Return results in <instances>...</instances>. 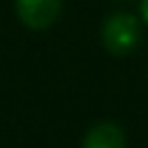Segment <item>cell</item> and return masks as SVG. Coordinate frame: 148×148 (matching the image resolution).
Returning <instances> with one entry per match:
<instances>
[{
  "instance_id": "6da1fadb",
  "label": "cell",
  "mask_w": 148,
  "mask_h": 148,
  "mask_svg": "<svg viewBox=\"0 0 148 148\" xmlns=\"http://www.w3.org/2000/svg\"><path fill=\"white\" fill-rule=\"evenodd\" d=\"M141 28L143 23L139 14L118 9L104 16L99 25V42L111 56H130L141 44V37H143Z\"/></svg>"
},
{
  "instance_id": "7a4b0ae2",
  "label": "cell",
  "mask_w": 148,
  "mask_h": 148,
  "mask_svg": "<svg viewBox=\"0 0 148 148\" xmlns=\"http://www.w3.org/2000/svg\"><path fill=\"white\" fill-rule=\"evenodd\" d=\"M62 5L65 0H14V12L28 30L42 32L60 18Z\"/></svg>"
},
{
  "instance_id": "3957f363",
  "label": "cell",
  "mask_w": 148,
  "mask_h": 148,
  "mask_svg": "<svg viewBox=\"0 0 148 148\" xmlns=\"http://www.w3.org/2000/svg\"><path fill=\"white\" fill-rule=\"evenodd\" d=\"M81 148H125V134L116 123L102 120L86 132Z\"/></svg>"
},
{
  "instance_id": "277c9868",
  "label": "cell",
  "mask_w": 148,
  "mask_h": 148,
  "mask_svg": "<svg viewBox=\"0 0 148 148\" xmlns=\"http://www.w3.org/2000/svg\"><path fill=\"white\" fill-rule=\"evenodd\" d=\"M139 18L148 28V0H139Z\"/></svg>"
}]
</instances>
